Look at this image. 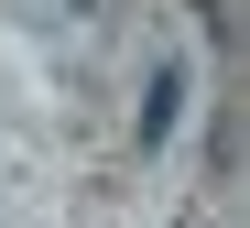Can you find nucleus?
I'll list each match as a JSON object with an SVG mask.
<instances>
[{
    "instance_id": "f257e3e1",
    "label": "nucleus",
    "mask_w": 250,
    "mask_h": 228,
    "mask_svg": "<svg viewBox=\"0 0 250 228\" xmlns=\"http://www.w3.org/2000/svg\"><path fill=\"white\" fill-rule=\"evenodd\" d=\"M174 109H185V76L163 65V76L142 87V142H163V130H174Z\"/></svg>"
}]
</instances>
